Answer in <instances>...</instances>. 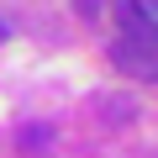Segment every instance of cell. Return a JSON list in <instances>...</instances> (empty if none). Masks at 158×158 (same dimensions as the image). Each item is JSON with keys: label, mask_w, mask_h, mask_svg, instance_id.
<instances>
[{"label": "cell", "mask_w": 158, "mask_h": 158, "mask_svg": "<svg viewBox=\"0 0 158 158\" xmlns=\"http://www.w3.org/2000/svg\"><path fill=\"white\" fill-rule=\"evenodd\" d=\"M100 111H106L111 121H121V116H137V106H132L127 95H111V100H100Z\"/></svg>", "instance_id": "obj_3"}, {"label": "cell", "mask_w": 158, "mask_h": 158, "mask_svg": "<svg viewBox=\"0 0 158 158\" xmlns=\"http://www.w3.org/2000/svg\"><path fill=\"white\" fill-rule=\"evenodd\" d=\"M6 37H11V27H6V21H0V42H6Z\"/></svg>", "instance_id": "obj_7"}, {"label": "cell", "mask_w": 158, "mask_h": 158, "mask_svg": "<svg viewBox=\"0 0 158 158\" xmlns=\"http://www.w3.org/2000/svg\"><path fill=\"white\" fill-rule=\"evenodd\" d=\"M74 11H79V16H95V11H100V0H74Z\"/></svg>", "instance_id": "obj_5"}, {"label": "cell", "mask_w": 158, "mask_h": 158, "mask_svg": "<svg viewBox=\"0 0 158 158\" xmlns=\"http://www.w3.org/2000/svg\"><path fill=\"white\" fill-rule=\"evenodd\" d=\"M111 63L116 69H127V74H137V79H158V58L153 53H142V48H132V42H111Z\"/></svg>", "instance_id": "obj_2"}, {"label": "cell", "mask_w": 158, "mask_h": 158, "mask_svg": "<svg viewBox=\"0 0 158 158\" xmlns=\"http://www.w3.org/2000/svg\"><path fill=\"white\" fill-rule=\"evenodd\" d=\"M48 137H53L48 127H27V132H21V148H27V153H32V148H48Z\"/></svg>", "instance_id": "obj_4"}, {"label": "cell", "mask_w": 158, "mask_h": 158, "mask_svg": "<svg viewBox=\"0 0 158 158\" xmlns=\"http://www.w3.org/2000/svg\"><path fill=\"white\" fill-rule=\"evenodd\" d=\"M116 27H121V42H132V48L158 58V21L148 16L142 0H116Z\"/></svg>", "instance_id": "obj_1"}, {"label": "cell", "mask_w": 158, "mask_h": 158, "mask_svg": "<svg viewBox=\"0 0 158 158\" xmlns=\"http://www.w3.org/2000/svg\"><path fill=\"white\" fill-rule=\"evenodd\" d=\"M142 6H148V16H153V21H158V0H142Z\"/></svg>", "instance_id": "obj_6"}]
</instances>
